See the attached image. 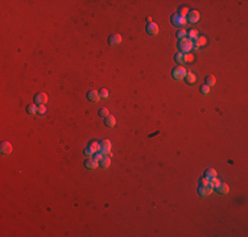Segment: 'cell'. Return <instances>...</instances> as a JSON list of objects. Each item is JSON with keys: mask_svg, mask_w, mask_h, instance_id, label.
<instances>
[{"mask_svg": "<svg viewBox=\"0 0 248 237\" xmlns=\"http://www.w3.org/2000/svg\"><path fill=\"white\" fill-rule=\"evenodd\" d=\"M99 163L103 169H107L110 165H111V160H110V157H103L102 160L99 161Z\"/></svg>", "mask_w": 248, "mask_h": 237, "instance_id": "44dd1931", "label": "cell"}, {"mask_svg": "<svg viewBox=\"0 0 248 237\" xmlns=\"http://www.w3.org/2000/svg\"><path fill=\"white\" fill-rule=\"evenodd\" d=\"M0 151H1V154L3 155H8L12 153V145L11 142L8 141H3L1 142V146H0Z\"/></svg>", "mask_w": 248, "mask_h": 237, "instance_id": "9c48e42d", "label": "cell"}, {"mask_svg": "<svg viewBox=\"0 0 248 237\" xmlns=\"http://www.w3.org/2000/svg\"><path fill=\"white\" fill-rule=\"evenodd\" d=\"M99 96H100V99H108V96H110L108 90L102 88V90L99 91Z\"/></svg>", "mask_w": 248, "mask_h": 237, "instance_id": "484cf974", "label": "cell"}, {"mask_svg": "<svg viewBox=\"0 0 248 237\" xmlns=\"http://www.w3.org/2000/svg\"><path fill=\"white\" fill-rule=\"evenodd\" d=\"M26 112H28L29 115L37 113V106H36V104H29V106L26 107Z\"/></svg>", "mask_w": 248, "mask_h": 237, "instance_id": "7402d4cb", "label": "cell"}, {"mask_svg": "<svg viewBox=\"0 0 248 237\" xmlns=\"http://www.w3.org/2000/svg\"><path fill=\"white\" fill-rule=\"evenodd\" d=\"M177 13L181 15V16H183V17H186V16H188V13H189V8H188V7H185V6H181Z\"/></svg>", "mask_w": 248, "mask_h": 237, "instance_id": "cb8c5ba5", "label": "cell"}, {"mask_svg": "<svg viewBox=\"0 0 248 237\" xmlns=\"http://www.w3.org/2000/svg\"><path fill=\"white\" fill-rule=\"evenodd\" d=\"M207 183H208V179H207V178L203 177L202 179H201V184H207Z\"/></svg>", "mask_w": 248, "mask_h": 237, "instance_id": "d6a6232c", "label": "cell"}, {"mask_svg": "<svg viewBox=\"0 0 248 237\" xmlns=\"http://www.w3.org/2000/svg\"><path fill=\"white\" fill-rule=\"evenodd\" d=\"M217 175H218V174H217V171H215L214 169H207V170L205 171V175H203V177L207 178V179L210 180L211 178H215Z\"/></svg>", "mask_w": 248, "mask_h": 237, "instance_id": "2e32d148", "label": "cell"}, {"mask_svg": "<svg viewBox=\"0 0 248 237\" xmlns=\"http://www.w3.org/2000/svg\"><path fill=\"white\" fill-rule=\"evenodd\" d=\"M170 23H172V25H174V26H177V28H181V29H182L183 26L188 24V20H186V17L181 16V15L174 13L173 16L170 17Z\"/></svg>", "mask_w": 248, "mask_h": 237, "instance_id": "7a4b0ae2", "label": "cell"}, {"mask_svg": "<svg viewBox=\"0 0 248 237\" xmlns=\"http://www.w3.org/2000/svg\"><path fill=\"white\" fill-rule=\"evenodd\" d=\"M145 30L149 36H156V35H158V25L156 23H149L145 26Z\"/></svg>", "mask_w": 248, "mask_h": 237, "instance_id": "ba28073f", "label": "cell"}, {"mask_svg": "<svg viewBox=\"0 0 248 237\" xmlns=\"http://www.w3.org/2000/svg\"><path fill=\"white\" fill-rule=\"evenodd\" d=\"M194 41H195V42H194L193 45H195V48H197V49L198 48H202V46H205L206 44H207V38L203 37V36H198V37L195 38Z\"/></svg>", "mask_w": 248, "mask_h": 237, "instance_id": "4fadbf2b", "label": "cell"}, {"mask_svg": "<svg viewBox=\"0 0 248 237\" xmlns=\"http://www.w3.org/2000/svg\"><path fill=\"white\" fill-rule=\"evenodd\" d=\"M176 36H177V38H178V40H182V38L188 37V32H186L185 29H180V30H177Z\"/></svg>", "mask_w": 248, "mask_h": 237, "instance_id": "603a6c76", "label": "cell"}, {"mask_svg": "<svg viewBox=\"0 0 248 237\" xmlns=\"http://www.w3.org/2000/svg\"><path fill=\"white\" fill-rule=\"evenodd\" d=\"M85 155H86V157H92V155H94V153H92V151L90 150L88 148H86L85 149Z\"/></svg>", "mask_w": 248, "mask_h": 237, "instance_id": "1f68e13d", "label": "cell"}, {"mask_svg": "<svg viewBox=\"0 0 248 237\" xmlns=\"http://www.w3.org/2000/svg\"><path fill=\"white\" fill-rule=\"evenodd\" d=\"M213 186L210 184V183H207V184H199V187H198V194L201 195V196H208V195L213 194Z\"/></svg>", "mask_w": 248, "mask_h": 237, "instance_id": "277c9868", "label": "cell"}, {"mask_svg": "<svg viewBox=\"0 0 248 237\" xmlns=\"http://www.w3.org/2000/svg\"><path fill=\"white\" fill-rule=\"evenodd\" d=\"M104 124H106V126H108V128H114V126L116 125V119H115V116L108 115V116L104 119Z\"/></svg>", "mask_w": 248, "mask_h": 237, "instance_id": "5bb4252c", "label": "cell"}, {"mask_svg": "<svg viewBox=\"0 0 248 237\" xmlns=\"http://www.w3.org/2000/svg\"><path fill=\"white\" fill-rule=\"evenodd\" d=\"M174 59H176V62H178V63H185V61H183V54L182 53H177L176 54V57H174Z\"/></svg>", "mask_w": 248, "mask_h": 237, "instance_id": "83f0119b", "label": "cell"}, {"mask_svg": "<svg viewBox=\"0 0 248 237\" xmlns=\"http://www.w3.org/2000/svg\"><path fill=\"white\" fill-rule=\"evenodd\" d=\"M48 102V95L45 92H40V94H36L34 96V103L37 106H41V104H45Z\"/></svg>", "mask_w": 248, "mask_h": 237, "instance_id": "8fae6325", "label": "cell"}, {"mask_svg": "<svg viewBox=\"0 0 248 237\" xmlns=\"http://www.w3.org/2000/svg\"><path fill=\"white\" fill-rule=\"evenodd\" d=\"M88 149L95 154V153L100 151V144L97 142V141H92V142H90V145H88Z\"/></svg>", "mask_w": 248, "mask_h": 237, "instance_id": "9a60e30c", "label": "cell"}, {"mask_svg": "<svg viewBox=\"0 0 248 237\" xmlns=\"http://www.w3.org/2000/svg\"><path fill=\"white\" fill-rule=\"evenodd\" d=\"M100 151L103 154L111 155V142H110V140H103L100 142Z\"/></svg>", "mask_w": 248, "mask_h": 237, "instance_id": "8992f818", "label": "cell"}, {"mask_svg": "<svg viewBox=\"0 0 248 237\" xmlns=\"http://www.w3.org/2000/svg\"><path fill=\"white\" fill-rule=\"evenodd\" d=\"M198 36H199V33H198L197 29H189V30H188V38H189V40L193 41V40H195Z\"/></svg>", "mask_w": 248, "mask_h": 237, "instance_id": "e0dca14e", "label": "cell"}, {"mask_svg": "<svg viewBox=\"0 0 248 237\" xmlns=\"http://www.w3.org/2000/svg\"><path fill=\"white\" fill-rule=\"evenodd\" d=\"M99 166V161H97L95 158H88L85 161V167L87 170H95Z\"/></svg>", "mask_w": 248, "mask_h": 237, "instance_id": "30bf717a", "label": "cell"}, {"mask_svg": "<svg viewBox=\"0 0 248 237\" xmlns=\"http://www.w3.org/2000/svg\"><path fill=\"white\" fill-rule=\"evenodd\" d=\"M98 113H99V116H100V117H103V119H106V117L108 116V109H107V108H100Z\"/></svg>", "mask_w": 248, "mask_h": 237, "instance_id": "f1b7e54d", "label": "cell"}, {"mask_svg": "<svg viewBox=\"0 0 248 237\" xmlns=\"http://www.w3.org/2000/svg\"><path fill=\"white\" fill-rule=\"evenodd\" d=\"M215 82H217V80H215V77H214V75H211V74L207 75V77H206V79H205V84H207L208 87L214 86Z\"/></svg>", "mask_w": 248, "mask_h": 237, "instance_id": "d6986e66", "label": "cell"}, {"mask_svg": "<svg viewBox=\"0 0 248 237\" xmlns=\"http://www.w3.org/2000/svg\"><path fill=\"white\" fill-rule=\"evenodd\" d=\"M199 90H201V94L202 95H208L210 94V87H208L207 84H202V86L199 87Z\"/></svg>", "mask_w": 248, "mask_h": 237, "instance_id": "4316f807", "label": "cell"}, {"mask_svg": "<svg viewBox=\"0 0 248 237\" xmlns=\"http://www.w3.org/2000/svg\"><path fill=\"white\" fill-rule=\"evenodd\" d=\"M199 17H201L199 12L195 11V9H193V11H189L188 16H186V20H188L189 24H195V23L199 21Z\"/></svg>", "mask_w": 248, "mask_h": 237, "instance_id": "5b68a950", "label": "cell"}, {"mask_svg": "<svg viewBox=\"0 0 248 237\" xmlns=\"http://www.w3.org/2000/svg\"><path fill=\"white\" fill-rule=\"evenodd\" d=\"M193 59H194V55L191 54V53H186V54H183V61H185V62H191Z\"/></svg>", "mask_w": 248, "mask_h": 237, "instance_id": "f546056e", "label": "cell"}, {"mask_svg": "<svg viewBox=\"0 0 248 237\" xmlns=\"http://www.w3.org/2000/svg\"><path fill=\"white\" fill-rule=\"evenodd\" d=\"M37 113H40V115H45V113H46L45 104H41V106H37Z\"/></svg>", "mask_w": 248, "mask_h": 237, "instance_id": "4dcf8cb0", "label": "cell"}, {"mask_svg": "<svg viewBox=\"0 0 248 237\" xmlns=\"http://www.w3.org/2000/svg\"><path fill=\"white\" fill-rule=\"evenodd\" d=\"M186 74H188V70H186L185 67H182V66H177L176 69H173V71H172V77H173V79H176V80L185 79Z\"/></svg>", "mask_w": 248, "mask_h": 237, "instance_id": "3957f363", "label": "cell"}, {"mask_svg": "<svg viewBox=\"0 0 248 237\" xmlns=\"http://www.w3.org/2000/svg\"><path fill=\"white\" fill-rule=\"evenodd\" d=\"M195 75L193 74L191 71H188V74H186V77H185V80H186V83H189V84H193L194 82H195Z\"/></svg>", "mask_w": 248, "mask_h": 237, "instance_id": "ffe728a7", "label": "cell"}, {"mask_svg": "<svg viewBox=\"0 0 248 237\" xmlns=\"http://www.w3.org/2000/svg\"><path fill=\"white\" fill-rule=\"evenodd\" d=\"M87 100L88 102H91V103H98L100 100V96H99V92L97 90H90L87 92Z\"/></svg>", "mask_w": 248, "mask_h": 237, "instance_id": "52a82bcc", "label": "cell"}, {"mask_svg": "<svg viewBox=\"0 0 248 237\" xmlns=\"http://www.w3.org/2000/svg\"><path fill=\"white\" fill-rule=\"evenodd\" d=\"M194 48L193 45V41L189 40L188 37L182 38V40H180V44H178V50H180V53H190V50Z\"/></svg>", "mask_w": 248, "mask_h": 237, "instance_id": "6da1fadb", "label": "cell"}, {"mask_svg": "<svg viewBox=\"0 0 248 237\" xmlns=\"http://www.w3.org/2000/svg\"><path fill=\"white\" fill-rule=\"evenodd\" d=\"M122 42V36L120 35H111L108 37V45L110 46H116V45H119V44Z\"/></svg>", "mask_w": 248, "mask_h": 237, "instance_id": "7c38bea8", "label": "cell"}, {"mask_svg": "<svg viewBox=\"0 0 248 237\" xmlns=\"http://www.w3.org/2000/svg\"><path fill=\"white\" fill-rule=\"evenodd\" d=\"M217 190H218V192H220V194H228V191H230V187H228L226 183H220V186L219 187H217Z\"/></svg>", "mask_w": 248, "mask_h": 237, "instance_id": "ac0fdd59", "label": "cell"}, {"mask_svg": "<svg viewBox=\"0 0 248 237\" xmlns=\"http://www.w3.org/2000/svg\"><path fill=\"white\" fill-rule=\"evenodd\" d=\"M208 183L213 186V189H217V187H219V186H220V180L218 179L217 177H215V178H211V179L208 180Z\"/></svg>", "mask_w": 248, "mask_h": 237, "instance_id": "d4e9b609", "label": "cell"}]
</instances>
